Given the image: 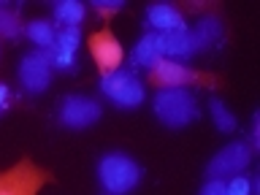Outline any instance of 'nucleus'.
Returning <instances> with one entry per match:
<instances>
[{"mask_svg":"<svg viewBox=\"0 0 260 195\" xmlns=\"http://www.w3.org/2000/svg\"><path fill=\"white\" fill-rule=\"evenodd\" d=\"M98 179L109 195H125L141 182V168L133 157L122 152H109L98 162Z\"/></svg>","mask_w":260,"mask_h":195,"instance_id":"nucleus-2","label":"nucleus"},{"mask_svg":"<svg viewBox=\"0 0 260 195\" xmlns=\"http://www.w3.org/2000/svg\"><path fill=\"white\" fill-rule=\"evenodd\" d=\"M146 22H149V27H154L157 32H179V30H187V27H184V16L179 14L174 6H168V3H154V6H149V11H146Z\"/></svg>","mask_w":260,"mask_h":195,"instance_id":"nucleus-10","label":"nucleus"},{"mask_svg":"<svg viewBox=\"0 0 260 195\" xmlns=\"http://www.w3.org/2000/svg\"><path fill=\"white\" fill-rule=\"evenodd\" d=\"M225 190H228V195H249L252 184L247 176H233L231 182H225Z\"/></svg>","mask_w":260,"mask_h":195,"instance_id":"nucleus-20","label":"nucleus"},{"mask_svg":"<svg viewBox=\"0 0 260 195\" xmlns=\"http://www.w3.org/2000/svg\"><path fill=\"white\" fill-rule=\"evenodd\" d=\"M79 44H81V30L79 27H62L57 32V41H54V46L65 49V52H76Z\"/></svg>","mask_w":260,"mask_h":195,"instance_id":"nucleus-19","label":"nucleus"},{"mask_svg":"<svg viewBox=\"0 0 260 195\" xmlns=\"http://www.w3.org/2000/svg\"><path fill=\"white\" fill-rule=\"evenodd\" d=\"M154 114L162 125L184 127L198 119V101L187 87H166L154 95Z\"/></svg>","mask_w":260,"mask_h":195,"instance_id":"nucleus-1","label":"nucleus"},{"mask_svg":"<svg viewBox=\"0 0 260 195\" xmlns=\"http://www.w3.org/2000/svg\"><path fill=\"white\" fill-rule=\"evenodd\" d=\"M49 179H52L49 171H41L30 160H22L0 174V195H38Z\"/></svg>","mask_w":260,"mask_h":195,"instance_id":"nucleus-3","label":"nucleus"},{"mask_svg":"<svg viewBox=\"0 0 260 195\" xmlns=\"http://www.w3.org/2000/svg\"><path fill=\"white\" fill-rule=\"evenodd\" d=\"M54 19L62 22V27H79V22L84 19V6L79 0H60L54 3Z\"/></svg>","mask_w":260,"mask_h":195,"instance_id":"nucleus-14","label":"nucleus"},{"mask_svg":"<svg viewBox=\"0 0 260 195\" xmlns=\"http://www.w3.org/2000/svg\"><path fill=\"white\" fill-rule=\"evenodd\" d=\"M201 195H228V190H225V182H222V179H209V182L203 184Z\"/></svg>","mask_w":260,"mask_h":195,"instance_id":"nucleus-22","label":"nucleus"},{"mask_svg":"<svg viewBox=\"0 0 260 195\" xmlns=\"http://www.w3.org/2000/svg\"><path fill=\"white\" fill-rule=\"evenodd\" d=\"M162 57H166V44H162V32H146V36L138 41L136 46V62L146 65V68H154Z\"/></svg>","mask_w":260,"mask_h":195,"instance_id":"nucleus-11","label":"nucleus"},{"mask_svg":"<svg viewBox=\"0 0 260 195\" xmlns=\"http://www.w3.org/2000/svg\"><path fill=\"white\" fill-rule=\"evenodd\" d=\"M98 119H101V103H98V101L84 98V95L62 98V103H60V122L65 127L81 130V127L95 125Z\"/></svg>","mask_w":260,"mask_h":195,"instance_id":"nucleus-7","label":"nucleus"},{"mask_svg":"<svg viewBox=\"0 0 260 195\" xmlns=\"http://www.w3.org/2000/svg\"><path fill=\"white\" fill-rule=\"evenodd\" d=\"M249 160H252V149L247 144H241V141L228 144L206 166V176L209 179H222L225 182V176H239L241 171L249 166Z\"/></svg>","mask_w":260,"mask_h":195,"instance_id":"nucleus-5","label":"nucleus"},{"mask_svg":"<svg viewBox=\"0 0 260 195\" xmlns=\"http://www.w3.org/2000/svg\"><path fill=\"white\" fill-rule=\"evenodd\" d=\"M27 36H30V41H32L38 49H52L54 41H57V32H54V27H52V22H46V19L30 22V24H27Z\"/></svg>","mask_w":260,"mask_h":195,"instance_id":"nucleus-15","label":"nucleus"},{"mask_svg":"<svg viewBox=\"0 0 260 195\" xmlns=\"http://www.w3.org/2000/svg\"><path fill=\"white\" fill-rule=\"evenodd\" d=\"M162 44H166V60H187L192 52V41H190V32L187 30H179V32H162Z\"/></svg>","mask_w":260,"mask_h":195,"instance_id":"nucleus-13","label":"nucleus"},{"mask_svg":"<svg viewBox=\"0 0 260 195\" xmlns=\"http://www.w3.org/2000/svg\"><path fill=\"white\" fill-rule=\"evenodd\" d=\"M92 6H95V11H101L106 16V14H117L125 3H122V0H95Z\"/></svg>","mask_w":260,"mask_h":195,"instance_id":"nucleus-21","label":"nucleus"},{"mask_svg":"<svg viewBox=\"0 0 260 195\" xmlns=\"http://www.w3.org/2000/svg\"><path fill=\"white\" fill-rule=\"evenodd\" d=\"M6 103H8V87L0 84V111L6 109Z\"/></svg>","mask_w":260,"mask_h":195,"instance_id":"nucleus-23","label":"nucleus"},{"mask_svg":"<svg viewBox=\"0 0 260 195\" xmlns=\"http://www.w3.org/2000/svg\"><path fill=\"white\" fill-rule=\"evenodd\" d=\"M89 52H92L98 68H101L103 73L117 71L119 62H122V46L109 30H101V32H95V36L89 38Z\"/></svg>","mask_w":260,"mask_h":195,"instance_id":"nucleus-8","label":"nucleus"},{"mask_svg":"<svg viewBox=\"0 0 260 195\" xmlns=\"http://www.w3.org/2000/svg\"><path fill=\"white\" fill-rule=\"evenodd\" d=\"M49 52V62H52V68H60V71H68L73 73L76 71V52H65V49H46Z\"/></svg>","mask_w":260,"mask_h":195,"instance_id":"nucleus-18","label":"nucleus"},{"mask_svg":"<svg viewBox=\"0 0 260 195\" xmlns=\"http://www.w3.org/2000/svg\"><path fill=\"white\" fill-rule=\"evenodd\" d=\"M219 38H222V24H219V19L217 16H203V19L195 24V30L190 32L192 52H201V49L214 46Z\"/></svg>","mask_w":260,"mask_h":195,"instance_id":"nucleus-12","label":"nucleus"},{"mask_svg":"<svg viewBox=\"0 0 260 195\" xmlns=\"http://www.w3.org/2000/svg\"><path fill=\"white\" fill-rule=\"evenodd\" d=\"M152 81L166 89V87H187V84H195V81H201V76H198L192 68H187V65L174 62V60H166V57H162V60L152 68Z\"/></svg>","mask_w":260,"mask_h":195,"instance_id":"nucleus-9","label":"nucleus"},{"mask_svg":"<svg viewBox=\"0 0 260 195\" xmlns=\"http://www.w3.org/2000/svg\"><path fill=\"white\" fill-rule=\"evenodd\" d=\"M211 117H214V125H217L219 133H233L236 125H239V122H236V117L228 111V106L219 101V98H214V101H211Z\"/></svg>","mask_w":260,"mask_h":195,"instance_id":"nucleus-16","label":"nucleus"},{"mask_svg":"<svg viewBox=\"0 0 260 195\" xmlns=\"http://www.w3.org/2000/svg\"><path fill=\"white\" fill-rule=\"evenodd\" d=\"M19 79L27 92L38 95L44 92L52 81V62H49V52L46 49H36V52L24 54L19 62Z\"/></svg>","mask_w":260,"mask_h":195,"instance_id":"nucleus-6","label":"nucleus"},{"mask_svg":"<svg viewBox=\"0 0 260 195\" xmlns=\"http://www.w3.org/2000/svg\"><path fill=\"white\" fill-rule=\"evenodd\" d=\"M101 89L111 103L122 106V109H136L144 101V84L136 73L130 71H111L103 73L101 79Z\"/></svg>","mask_w":260,"mask_h":195,"instance_id":"nucleus-4","label":"nucleus"},{"mask_svg":"<svg viewBox=\"0 0 260 195\" xmlns=\"http://www.w3.org/2000/svg\"><path fill=\"white\" fill-rule=\"evenodd\" d=\"M19 36H22L19 16L0 3V38H19Z\"/></svg>","mask_w":260,"mask_h":195,"instance_id":"nucleus-17","label":"nucleus"}]
</instances>
